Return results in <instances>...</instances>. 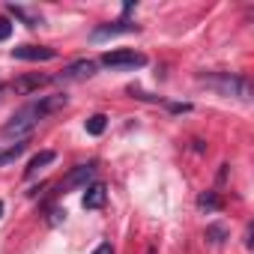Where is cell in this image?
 Returning <instances> with one entry per match:
<instances>
[{
    "mask_svg": "<svg viewBox=\"0 0 254 254\" xmlns=\"http://www.w3.org/2000/svg\"><path fill=\"white\" fill-rule=\"evenodd\" d=\"M66 102H69V96H66V93H54V96H42V99H36V102L24 105L12 120L3 126V135H6V138H21V135H27L39 120H45L48 114H54V111L66 108Z\"/></svg>",
    "mask_w": 254,
    "mask_h": 254,
    "instance_id": "1",
    "label": "cell"
},
{
    "mask_svg": "<svg viewBox=\"0 0 254 254\" xmlns=\"http://www.w3.org/2000/svg\"><path fill=\"white\" fill-rule=\"evenodd\" d=\"M203 84H209L212 90H218L221 96H236L242 102H251V81L242 75H230V72H218V75H200Z\"/></svg>",
    "mask_w": 254,
    "mask_h": 254,
    "instance_id": "2",
    "label": "cell"
},
{
    "mask_svg": "<svg viewBox=\"0 0 254 254\" xmlns=\"http://www.w3.org/2000/svg\"><path fill=\"white\" fill-rule=\"evenodd\" d=\"M102 66H108V69H141V66H147V57L141 51L120 48V51L102 54Z\"/></svg>",
    "mask_w": 254,
    "mask_h": 254,
    "instance_id": "3",
    "label": "cell"
},
{
    "mask_svg": "<svg viewBox=\"0 0 254 254\" xmlns=\"http://www.w3.org/2000/svg\"><path fill=\"white\" fill-rule=\"evenodd\" d=\"M12 57L15 60H33V63H39V60H54L57 51L48 48V45H18V48H12Z\"/></svg>",
    "mask_w": 254,
    "mask_h": 254,
    "instance_id": "4",
    "label": "cell"
},
{
    "mask_svg": "<svg viewBox=\"0 0 254 254\" xmlns=\"http://www.w3.org/2000/svg\"><path fill=\"white\" fill-rule=\"evenodd\" d=\"M96 72V63L93 60H75V63H69L63 72H60V81H84V78H90Z\"/></svg>",
    "mask_w": 254,
    "mask_h": 254,
    "instance_id": "5",
    "label": "cell"
},
{
    "mask_svg": "<svg viewBox=\"0 0 254 254\" xmlns=\"http://www.w3.org/2000/svg\"><path fill=\"white\" fill-rule=\"evenodd\" d=\"M93 174H96V165L90 162V165H78L63 183H60V189H78V186H87L90 180H93Z\"/></svg>",
    "mask_w": 254,
    "mask_h": 254,
    "instance_id": "6",
    "label": "cell"
},
{
    "mask_svg": "<svg viewBox=\"0 0 254 254\" xmlns=\"http://www.w3.org/2000/svg\"><path fill=\"white\" fill-rule=\"evenodd\" d=\"M120 33H138V24H129V21H114V24H102L93 30V39H108V36H120Z\"/></svg>",
    "mask_w": 254,
    "mask_h": 254,
    "instance_id": "7",
    "label": "cell"
},
{
    "mask_svg": "<svg viewBox=\"0 0 254 254\" xmlns=\"http://www.w3.org/2000/svg\"><path fill=\"white\" fill-rule=\"evenodd\" d=\"M48 81H51V78H48V75H39V72H36V75H21V78H15V81H12V90L27 96V93H33V90L45 87Z\"/></svg>",
    "mask_w": 254,
    "mask_h": 254,
    "instance_id": "8",
    "label": "cell"
},
{
    "mask_svg": "<svg viewBox=\"0 0 254 254\" xmlns=\"http://www.w3.org/2000/svg\"><path fill=\"white\" fill-rule=\"evenodd\" d=\"M105 200H108V189L102 183L87 186V191H84V209H99V206H105Z\"/></svg>",
    "mask_w": 254,
    "mask_h": 254,
    "instance_id": "9",
    "label": "cell"
},
{
    "mask_svg": "<svg viewBox=\"0 0 254 254\" xmlns=\"http://www.w3.org/2000/svg\"><path fill=\"white\" fill-rule=\"evenodd\" d=\"M54 159H57V153H54V150H42V153H36V156L30 159V165H27V177H36V174H39V168L51 165Z\"/></svg>",
    "mask_w": 254,
    "mask_h": 254,
    "instance_id": "10",
    "label": "cell"
},
{
    "mask_svg": "<svg viewBox=\"0 0 254 254\" xmlns=\"http://www.w3.org/2000/svg\"><path fill=\"white\" fill-rule=\"evenodd\" d=\"M27 150V141H15L12 147H6V150H0V168H3V165H9V162H15L21 153Z\"/></svg>",
    "mask_w": 254,
    "mask_h": 254,
    "instance_id": "11",
    "label": "cell"
},
{
    "mask_svg": "<svg viewBox=\"0 0 254 254\" xmlns=\"http://www.w3.org/2000/svg\"><path fill=\"white\" fill-rule=\"evenodd\" d=\"M197 206L206 209V212H218V209H221V197H218L215 191H203V194L197 197Z\"/></svg>",
    "mask_w": 254,
    "mask_h": 254,
    "instance_id": "12",
    "label": "cell"
},
{
    "mask_svg": "<svg viewBox=\"0 0 254 254\" xmlns=\"http://www.w3.org/2000/svg\"><path fill=\"white\" fill-rule=\"evenodd\" d=\"M203 236H206V239H209L212 245H221V242L227 239V227H224V224H209Z\"/></svg>",
    "mask_w": 254,
    "mask_h": 254,
    "instance_id": "13",
    "label": "cell"
},
{
    "mask_svg": "<svg viewBox=\"0 0 254 254\" xmlns=\"http://www.w3.org/2000/svg\"><path fill=\"white\" fill-rule=\"evenodd\" d=\"M105 126H108V117H105V114H93V117L87 120V132H90V135H102Z\"/></svg>",
    "mask_w": 254,
    "mask_h": 254,
    "instance_id": "14",
    "label": "cell"
},
{
    "mask_svg": "<svg viewBox=\"0 0 254 254\" xmlns=\"http://www.w3.org/2000/svg\"><path fill=\"white\" fill-rule=\"evenodd\" d=\"M9 12H12L15 18H21V21H24L27 27H36V24H39V18H36V15H30V12H27L24 6H15V3H12V6H9Z\"/></svg>",
    "mask_w": 254,
    "mask_h": 254,
    "instance_id": "15",
    "label": "cell"
},
{
    "mask_svg": "<svg viewBox=\"0 0 254 254\" xmlns=\"http://www.w3.org/2000/svg\"><path fill=\"white\" fill-rule=\"evenodd\" d=\"M12 36V21L9 18H0V42H6Z\"/></svg>",
    "mask_w": 254,
    "mask_h": 254,
    "instance_id": "16",
    "label": "cell"
},
{
    "mask_svg": "<svg viewBox=\"0 0 254 254\" xmlns=\"http://www.w3.org/2000/svg\"><path fill=\"white\" fill-rule=\"evenodd\" d=\"M93 254H114V248H111V242H102V245H99Z\"/></svg>",
    "mask_w": 254,
    "mask_h": 254,
    "instance_id": "17",
    "label": "cell"
},
{
    "mask_svg": "<svg viewBox=\"0 0 254 254\" xmlns=\"http://www.w3.org/2000/svg\"><path fill=\"white\" fill-rule=\"evenodd\" d=\"M150 254H156V248H150Z\"/></svg>",
    "mask_w": 254,
    "mask_h": 254,
    "instance_id": "18",
    "label": "cell"
},
{
    "mask_svg": "<svg viewBox=\"0 0 254 254\" xmlns=\"http://www.w3.org/2000/svg\"><path fill=\"white\" fill-rule=\"evenodd\" d=\"M0 212H3V203H0Z\"/></svg>",
    "mask_w": 254,
    "mask_h": 254,
    "instance_id": "19",
    "label": "cell"
}]
</instances>
